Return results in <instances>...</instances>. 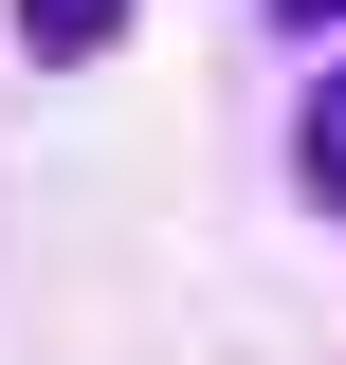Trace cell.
<instances>
[{
	"mask_svg": "<svg viewBox=\"0 0 346 365\" xmlns=\"http://www.w3.org/2000/svg\"><path fill=\"white\" fill-rule=\"evenodd\" d=\"M0 19H19V55H37V73H91V55L128 37L146 0H0Z\"/></svg>",
	"mask_w": 346,
	"mask_h": 365,
	"instance_id": "cell-2",
	"label": "cell"
},
{
	"mask_svg": "<svg viewBox=\"0 0 346 365\" xmlns=\"http://www.w3.org/2000/svg\"><path fill=\"white\" fill-rule=\"evenodd\" d=\"M292 201H310V220H346V55L292 91Z\"/></svg>",
	"mask_w": 346,
	"mask_h": 365,
	"instance_id": "cell-1",
	"label": "cell"
},
{
	"mask_svg": "<svg viewBox=\"0 0 346 365\" xmlns=\"http://www.w3.org/2000/svg\"><path fill=\"white\" fill-rule=\"evenodd\" d=\"M273 19H346V0H273Z\"/></svg>",
	"mask_w": 346,
	"mask_h": 365,
	"instance_id": "cell-3",
	"label": "cell"
}]
</instances>
